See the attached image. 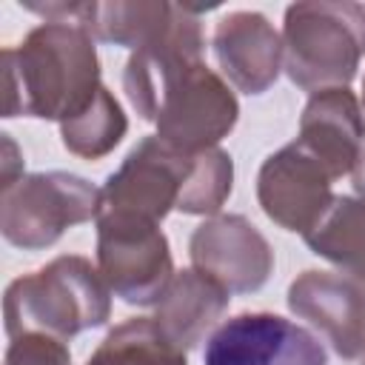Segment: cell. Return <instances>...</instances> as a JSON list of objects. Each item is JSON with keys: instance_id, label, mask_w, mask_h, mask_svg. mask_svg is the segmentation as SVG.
<instances>
[{"instance_id": "cell-14", "label": "cell", "mask_w": 365, "mask_h": 365, "mask_svg": "<svg viewBox=\"0 0 365 365\" xmlns=\"http://www.w3.org/2000/svg\"><path fill=\"white\" fill-rule=\"evenodd\" d=\"M336 180L351 174L365 148V117L351 88H328L308 97L297 137Z\"/></svg>"}, {"instance_id": "cell-19", "label": "cell", "mask_w": 365, "mask_h": 365, "mask_svg": "<svg viewBox=\"0 0 365 365\" xmlns=\"http://www.w3.org/2000/svg\"><path fill=\"white\" fill-rule=\"evenodd\" d=\"M125 131H128V120L123 114V106L106 86L97 88L94 100L80 114L60 123V140L66 151L83 160H100L111 154L125 137Z\"/></svg>"}, {"instance_id": "cell-10", "label": "cell", "mask_w": 365, "mask_h": 365, "mask_svg": "<svg viewBox=\"0 0 365 365\" xmlns=\"http://www.w3.org/2000/svg\"><path fill=\"white\" fill-rule=\"evenodd\" d=\"M188 257L231 294L259 291L274 271L268 240L242 214H217L200 222L188 240Z\"/></svg>"}, {"instance_id": "cell-17", "label": "cell", "mask_w": 365, "mask_h": 365, "mask_svg": "<svg viewBox=\"0 0 365 365\" xmlns=\"http://www.w3.org/2000/svg\"><path fill=\"white\" fill-rule=\"evenodd\" d=\"M305 245L365 285V200L334 197L322 220L302 234Z\"/></svg>"}, {"instance_id": "cell-5", "label": "cell", "mask_w": 365, "mask_h": 365, "mask_svg": "<svg viewBox=\"0 0 365 365\" xmlns=\"http://www.w3.org/2000/svg\"><path fill=\"white\" fill-rule=\"evenodd\" d=\"M94 222L97 268L111 294L128 305H157L177 274L160 222L120 211H97Z\"/></svg>"}, {"instance_id": "cell-9", "label": "cell", "mask_w": 365, "mask_h": 365, "mask_svg": "<svg viewBox=\"0 0 365 365\" xmlns=\"http://www.w3.org/2000/svg\"><path fill=\"white\" fill-rule=\"evenodd\" d=\"M334 177L328 168L299 143L291 140L279 151L268 154L257 174V200L268 220L285 231L305 234L334 202Z\"/></svg>"}, {"instance_id": "cell-24", "label": "cell", "mask_w": 365, "mask_h": 365, "mask_svg": "<svg viewBox=\"0 0 365 365\" xmlns=\"http://www.w3.org/2000/svg\"><path fill=\"white\" fill-rule=\"evenodd\" d=\"M362 103H365V80H362Z\"/></svg>"}, {"instance_id": "cell-2", "label": "cell", "mask_w": 365, "mask_h": 365, "mask_svg": "<svg viewBox=\"0 0 365 365\" xmlns=\"http://www.w3.org/2000/svg\"><path fill=\"white\" fill-rule=\"evenodd\" d=\"M111 317V288L100 268L77 254H63L43 268L9 282L3 297L6 334H48L68 339L100 328Z\"/></svg>"}, {"instance_id": "cell-3", "label": "cell", "mask_w": 365, "mask_h": 365, "mask_svg": "<svg viewBox=\"0 0 365 365\" xmlns=\"http://www.w3.org/2000/svg\"><path fill=\"white\" fill-rule=\"evenodd\" d=\"M365 57V3L314 0L285 9L282 71L308 91L348 88Z\"/></svg>"}, {"instance_id": "cell-13", "label": "cell", "mask_w": 365, "mask_h": 365, "mask_svg": "<svg viewBox=\"0 0 365 365\" xmlns=\"http://www.w3.org/2000/svg\"><path fill=\"white\" fill-rule=\"evenodd\" d=\"M214 57L242 94L268 91L282 71V34L262 11H228L214 26Z\"/></svg>"}, {"instance_id": "cell-11", "label": "cell", "mask_w": 365, "mask_h": 365, "mask_svg": "<svg viewBox=\"0 0 365 365\" xmlns=\"http://www.w3.org/2000/svg\"><path fill=\"white\" fill-rule=\"evenodd\" d=\"M202 48L205 40L200 26V9L174 6L168 26L151 43L131 51L123 68V88L140 120H154L157 103L168 83L177 80L191 66L202 63Z\"/></svg>"}, {"instance_id": "cell-15", "label": "cell", "mask_w": 365, "mask_h": 365, "mask_svg": "<svg viewBox=\"0 0 365 365\" xmlns=\"http://www.w3.org/2000/svg\"><path fill=\"white\" fill-rule=\"evenodd\" d=\"M231 302V291L200 268H182L174 274L163 299L157 302L154 322L182 351H191L217 325Z\"/></svg>"}, {"instance_id": "cell-20", "label": "cell", "mask_w": 365, "mask_h": 365, "mask_svg": "<svg viewBox=\"0 0 365 365\" xmlns=\"http://www.w3.org/2000/svg\"><path fill=\"white\" fill-rule=\"evenodd\" d=\"M234 188V163L231 154L217 148H205L191 154V171L177 202V211L194 217H217Z\"/></svg>"}, {"instance_id": "cell-22", "label": "cell", "mask_w": 365, "mask_h": 365, "mask_svg": "<svg viewBox=\"0 0 365 365\" xmlns=\"http://www.w3.org/2000/svg\"><path fill=\"white\" fill-rule=\"evenodd\" d=\"M23 177V154L9 134H3V188L14 185Z\"/></svg>"}, {"instance_id": "cell-8", "label": "cell", "mask_w": 365, "mask_h": 365, "mask_svg": "<svg viewBox=\"0 0 365 365\" xmlns=\"http://www.w3.org/2000/svg\"><path fill=\"white\" fill-rule=\"evenodd\" d=\"M202 365H328V356L322 342L294 319L245 311L208 336Z\"/></svg>"}, {"instance_id": "cell-16", "label": "cell", "mask_w": 365, "mask_h": 365, "mask_svg": "<svg viewBox=\"0 0 365 365\" xmlns=\"http://www.w3.org/2000/svg\"><path fill=\"white\" fill-rule=\"evenodd\" d=\"M174 3L160 0H111V3H80L77 26H83L94 40L123 48H143L151 43L171 20Z\"/></svg>"}, {"instance_id": "cell-1", "label": "cell", "mask_w": 365, "mask_h": 365, "mask_svg": "<svg viewBox=\"0 0 365 365\" xmlns=\"http://www.w3.org/2000/svg\"><path fill=\"white\" fill-rule=\"evenodd\" d=\"M94 37L77 23H43L3 48V117L68 120L100 88Z\"/></svg>"}, {"instance_id": "cell-12", "label": "cell", "mask_w": 365, "mask_h": 365, "mask_svg": "<svg viewBox=\"0 0 365 365\" xmlns=\"http://www.w3.org/2000/svg\"><path fill=\"white\" fill-rule=\"evenodd\" d=\"M288 308L328 336L342 359L365 354V285L342 271H302L288 285Z\"/></svg>"}, {"instance_id": "cell-23", "label": "cell", "mask_w": 365, "mask_h": 365, "mask_svg": "<svg viewBox=\"0 0 365 365\" xmlns=\"http://www.w3.org/2000/svg\"><path fill=\"white\" fill-rule=\"evenodd\" d=\"M351 182H354V191L365 200V148H362V154H359V160H356V165L351 171Z\"/></svg>"}, {"instance_id": "cell-21", "label": "cell", "mask_w": 365, "mask_h": 365, "mask_svg": "<svg viewBox=\"0 0 365 365\" xmlns=\"http://www.w3.org/2000/svg\"><path fill=\"white\" fill-rule=\"evenodd\" d=\"M3 365H71V354L66 348V339L31 331L11 336Z\"/></svg>"}, {"instance_id": "cell-6", "label": "cell", "mask_w": 365, "mask_h": 365, "mask_svg": "<svg viewBox=\"0 0 365 365\" xmlns=\"http://www.w3.org/2000/svg\"><path fill=\"white\" fill-rule=\"evenodd\" d=\"M240 106L228 83L202 63L182 71L163 91L154 125L157 137L182 154H200L217 148L222 137L237 125Z\"/></svg>"}, {"instance_id": "cell-18", "label": "cell", "mask_w": 365, "mask_h": 365, "mask_svg": "<svg viewBox=\"0 0 365 365\" xmlns=\"http://www.w3.org/2000/svg\"><path fill=\"white\" fill-rule=\"evenodd\" d=\"M86 365H188V359L154 317H131L106 334Z\"/></svg>"}, {"instance_id": "cell-4", "label": "cell", "mask_w": 365, "mask_h": 365, "mask_svg": "<svg viewBox=\"0 0 365 365\" xmlns=\"http://www.w3.org/2000/svg\"><path fill=\"white\" fill-rule=\"evenodd\" d=\"M100 197L103 191L80 174H23L0 194V231L17 248H48L68 228L97 220Z\"/></svg>"}, {"instance_id": "cell-7", "label": "cell", "mask_w": 365, "mask_h": 365, "mask_svg": "<svg viewBox=\"0 0 365 365\" xmlns=\"http://www.w3.org/2000/svg\"><path fill=\"white\" fill-rule=\"evenodd\" d=\"M188 171L191 154L171 148L157 134L143 137L100 188V211H120L163 222L168 211L177 208Z\"/></svg>"}]
</instances>
